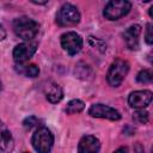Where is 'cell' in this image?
<instances>
[{
    "label": "cell",
    "instance_id": "cell-16",
    "mask_svg": "<svg viewBox=\"0 0 153 153\" xmlns=\"http://www.w3.org/2000/svg\"><path fill=\"white\" fill-rule=\"evenodd\" d=\"M133 118L137 122V123H141V124H146L149 120V115L146 110L143 109H136V111L134 112L133 115Z\"/></svg>",
    "mask_w": 153,
    "mask_h": 153
},
{
    "label": "cell",
    "instance_id": "cell-14",
    "mask_svg": "<svg viewBox=\"0 0 153 153\" xmlns=\"http://www.w3.org/2000/svg\"><path fill=\"white\" fill-rule=\"evenodd\" d=\"M16 71L27 78H36L39 74V68L35 63H17Z\"/></svg>",
    "mask_w": 153,
    "mask_h": 153
},
{
    "label": "cell",
    "instance_id": "cell-9",
    "mask_svg": "<svg viewBox=\"0 0 153 153\" xmlns=\"http://www.w3.org/2000/svg\"><path fill=\"white\" fill-rule=\"evenodd\" d=\"M153 94L149 90H139L134 91L128 97V103L134 109H145L152 102Z\"/></svg>",
    "mask_w": 153,
    "mask_h": 153
},
{
    "label": "cell",
    "instance_id": "cell-6",
    "mask_svg": "<svg viewBox=\"0 0 153 153\" xmlns=\"http://www.w3.org/2000/svg\"><path fill=\"white\" fill-rule=\"evenodd\" d=\"M60 41H61V47L69 55L78 54L82 48V38L79 33H76L74 31L65 32L61 36Z\"/></svg>",
    "mask_w": 153,
    "mask_h": 153
},
{
    "label": "cell",
    "instance_id": "cell-7",
    "mask_svg": "<svg viewBox=\"0 0 153 153\" xmlns=\"http://www.w3.org/2000/svg\"><path fill=\"white\" fill-rule=\"evenodd\" d=\"M37 50V43L35 42H23L14 47L13 49V59L16 63H25L27 62Z\"/></svg>",
    "mask_w": 153,
    "mask_h": 153
},
{
    "label": "cell",
    "instance_id": "cell-21",
    "mask_svg": "<svg viewBox=\"0 0 153 153\" xmlns=\"http://www.w3.org/2000/svg\"><path fill=\"white\" fill-rule=\"evenodd\" d=\"M114 153H127V148H126V147H120V148H117Z\"/></svg>",
    "mask_w": 153,
    "mask_h": 153
},
{
    "label": "cell",
    "instance_id": "cell-11",
    "mask_svg": "<svg viewBox=\"0 0 153 153\" xmlns=\"http://www.w3.org/2000/svg\"><path fill=\"white\" fill-rule=\"evenodd\" d=\"M100 141L93 135H85L78 145V153H99Z\"/></svg>",
    "mask_w": 153,
    "mask_h": 153
},
{
    "label": "cell",
    "instance_id": "cell-12",
    "mask_svg": "<svg viewBox=\"0 0 153 153\" xmlns=\"http://www.w3.org/2000/svg\"><path fill=\"white\" fill-rule=\"evenodd\" d=\"M14 147V140L6 127V124L0 118V153H11Z\"/></svg>",
    "mask_w": 153,
    "mask_h": 153
},
{
    "label": "cell",
    "instance_id": "cell-5",
    "mask_svg": "<svg viewBox=\"0 0 153 153\" xmlns=\"http://www.w3.org/2000/svg\"><path fill=\"white\" fill-rule=\"evenodd\" d=\"M80 12L76 6L72 4H63L57 14H56V23L60 26H74L80 22Z\"/></svg>",
    "mask_w": 153,
    "mask_h": 153
},
{
    "label": "cell",
    "instance_id": "cell-17",
    "mask_svg": "<svg viewBox=\"0 0 153 153\" xmlns=\"http://www.w3.org/2000/svg\"><path fill=\"white\" fill-rule=\"evenodd\" d=\"M153 79V74L151 71L148 69H142L137 73V76H136V80L141 84H147V82H151Z\"/></svg>",
    "mask_w": 153,
    "mask_h": 153
},
{
    "label": "cell",
    "instance_id": "cell-23",
    "mask_svg": "<svg viewBox=\"0 0 153 153\" xmlns=\"http://www.w3.org/2000/svg\"><path fill=\"white\" fill-rule=\"evenodd\" d=\"M24 153H29V152H24Z\"/></svg>",
    "mask_w": 153,
    "mask_h": 153
},
{
    "label": "cell",
    "instance_id": "cell-18",
    "mask_svg": "<svg viewBox=\"0 0 153 153\" xmlns=\"http://www.w3.org/2000/svg\"><path fill=\"white\" fill-rule=\"evenodd\" d=\"M23 124H24V127L27 129V130H31V129H38L39 127H41V124H39V120L37 118V117H35V116H30V117H27V118H25L24 120V122H23Z\"/></svg>",
    "mask_w": 153,
    "mask_h": 153
},
{
    "label": "cell",
    "instance_id": "cell-2",
    "mask_svg": "<svg viewBox=\"0 0 153 153\" xmlns=\"http://www.w3.org/2000/svg\"><path fill=\"white\" fill-rule=\"evenodd\" d=\"M31 143L37 153H50L54 145V135L47 127H39L32 134Z\"/></svg>",
    "mask_w": 153,
    "mask_h": 153
},
{
    "label": "cell",
    "instance_id": "cell-22",
    "mask_svg": "<svg viewBox=\"0 0 153 153\" xmlns=\"http://www.w3.org/2000/svg\"><path fill=\"white\" fill-rule=\"evenodd\" d=\"M0 91H1V82H0Z\"/></svg>",
    "mask_w": 153,
    "mask_h": 153
},
{
    "label": "cell",
    "instance_id": "cell-4",
    "mask_svg": "<svg viewBox=\"0 0 153 153\" xmlns=\"http://www.w3.org/2000/svg\"><path fill=\"white\" fill-rule=\"evenodd\" d=\"M131 4L127 0H111L109 1L104 10L103 16L109 20H117L129 13Z\"/></svg>",
    "mask_w": 153,
    "mask_h": 153
},
{
    "label": "cell",
    "instance_id": "cell-1",
    "mask_svg": "<svg viewBox=\"0 0 153 153\" xmlns=\"http://www.w3.org/2000/svg\"><path fill=\"white\" fill-rule=\"evenodd\" d=\"M13 31L19 38L25 42H30L38 33L39 24L35 19L23 16L13 20Z\"/></svg>",
    "mask_w": 153,
    "mask_h": 153
},
{
    "label": "cell",
    "instance_id": "cell-8",
    "mask_svg": "<svg viewBox=\"0 0 153 153\" xmlns=\"http://www.w3.org/2000/svg\"><path fill=\"white\" fill-rule=\"evenodd\" d=\"M88 115L94 118H105L110 121H118L121 118V114L116 109L100 103L91 105L88 109Z\"/></svg>",
    "mask_w": 153,
    "mask_h": 153
},
{
    "label": "cell",
    "instance_id": "cell-19",
    "mask_svg": "<svg viewBox=\"0 0 153 153\" xmlns=\"http://www.w3.org/2000/svg\"><path fill=\"white\" fill-rule=\"evenodd\" d=\"M153 25L151 24V23H148L147 24V26H146V35H145V39H146V43L147 44H152L153 43Z\"/></svg>",
    "mask_w": 153,
    "mask_h": 153
},
{
    "label": "cell",
    "instance_id": "cell-3",
    "mask_svg": "<svg viewBox=\"0 0 153 153\" xmlns=\"http://www.w3.org/2000/svg\"><path fill=\"white\" fill-rule=\"evenodd\" d=\"M128 71H129V63L123 59H116L110 65V68L106 74L108 82L114 87L120 86L123 79L126 78V75L128 74Z\"/></svg>",
    "mask_w": 153,
    "mask_h": 153
},
{
    "label": "cell",
    "instance_id": "cell-20",
    "mask_svg": "<svg viewBox=\"0 0 153 153\" xmlns=\"http://www.w3.org/2000/svg\"><path fill=\"white\" fill-rule=\"evenodd\" d=\"M6 38V30L4 29V26L0 24V41H4Z\"/></svg>",
    "mask_w": 153,
    "mask_h": 153
},
{
    "label": "cell",
    "instance_id": "cell-10",
    "mask_svg": "<svg viewBox=\"0 0 153 153\" xmlns=\"http://www.w3.org/2000/svg\"><path fill=\"white\" fill-rule=\"evenodd\" d=\"M141 33V26L139 24L130 25L123 32V39L128 49L136 50L139 48V37Z\"/></svg>",
    "mask_w": 153,
    "mask_h": 153
},
{
    "label": "cell",
    "instance_id": "cell-15",
    "mask_svg": "<svg viewBox=\"0 0 153 153\" xmlns=\"http://www.w3.org/2000/svg\"><path fill=\"white\" fill-rule=\"evenodd\" d=\"M85 108V103L80 99H72L71 102H68L65 111L68 114V115H73V114H79L84 110Z\"/></svg>",
    "mask_w": 153,
    "mask_h": 153
},
{
    "label": "cell",
    "instance_id": "cell-13",
    "mask_svg": "<svg viewBox=\"0 0 153 153\" xmlns=\"http://www.w3.org/2000/svg\"><path fill=\"white\" fill-rule=\"evenodd\" d=\"M44 94H45L47 100L53 103V104L61 102V99L63 98V91H62L61 86L55 84V82H50L45 86Z\"/></svg>",
    "mask_w": 153,
    "mask_h": 153
}]
</instances>
